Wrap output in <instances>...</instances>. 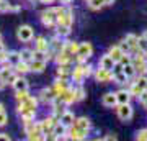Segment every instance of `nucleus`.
<instances>
[{
    "label": "nucleus",
    "instance_id": "f257e3e1",
    "mask_svg": "<svg viewBox=\"0 0 147 141\" xmlns=\"http://www.w3.org/2000/svg\"><path fill=\"white\" fill-rule=\"evenodd\" d=\"M41 23L44 26L53 28L54 25H57V16H56V8H49V10L41 12Z\"/></svg>",
    "mask_w": 147,
    "mask_h": 141
},
{
    "label": "nucleus",
    "instance_id": "f03ea898",
    "mask_svg": "<svg viewBox=\"0 0 147 141\" xmlns=\"http://www.w3.org/2000/svg\"><path fill=\"white\" fill-rule=\"evenodd\" d=\"M92 52H93V48H92L90 43H80L79 51H77V61L79 63H85L92 56Z\"/></svg>",
    "mask_w": 147,
    "mask_h": 141
},
{
    "label": "nucleus",
    "instance_id": "7ed1b4c3",
    "mask_svg": "<svg viewBox=\"0 0 147 141\" xmlns=\"http://www.w3.org/2000/svg\"><path fill=\"white\" fill-rule=\"evenodd\" d=\"M33 36H34V33H33V28L30 25H21L20 28H18V31H16V38L23 43L31 41Z\"/></svg>",
    "mask_w": 147,
    "mask_h": 141
},
{
    "label": "nucleus",
    "instance_id": "20e7f679",
    "mask_svg": "<svg viewBox=\"0 0 147 141\" xmlns=\"http://www.w3.org/2000/svg\"><path fill=\"white\" fill-rule=\"evenodd\" d=\"M118 116L123 121L131 120L132 118V107L129 104H119V107H118Z\"/></svg>",
    "mask_w": 147,
    "mask_h": 141
},
{
    "label": "nucleus",
    "instance_id": "39448f33",
    "mask_svg": "<svg viewBox=\"0 0 147 141\" xmlns=\"http://www.w3.org/2000/svg\"><path fill=\"white\" fill-rule=\"evenodd\" d=\"M113 77H115V72L111 74V71H108V69L100 67L95 71V79L98 82H110V80H113Z\"/></svg>",
    "mask_w": 147,
    "mask_h": 141
},
{
    "label": "nucleus",
    "instance_id": "423d86ee",
    "mask_svg": "<svg viewBox=\"0 0 147 141\" xmlns=\"http://www.w3.org/2000/svg\"><path fill=\"white\" fill-rule=\"evenodd\" d=\"M57 118L56 116H49V118H44V120L41 121V130H42V135H51L53 133V128H54V125L57 123Z\"/></svg>",
    "mask_w": 147,
    "mask_h": 141
},
{
    "label": "nucleus",
    "instance_id": "0eeeda50",
    "mask_svg": "<svg viewBox=\"0 0 147 141\" xmlns=\"http://www.w3.org/2000/svg\"><path fill=\"white\" fill-rule=\"evenodd\" d=\"M18 113L21 115L23 120H34V116H36V110L28 108V107H25V105L20 104V107H18Z\"/></svg>",
    "mask_w": 147,
    "mask_h": 141
},
{
    "label": "nucleus",
    "instance_id": "6e6552de",
    "mask_svg": "<svg viewBox=\"0 0 147 141\" xmlns=\"http://www.w3.org/2000/svg\"><path fill=\"white\" fill-rule=\"evenodd\" d=\"M59 97H61V100H62L65 105L74 104V102H75V89H69V87H67L62 94L59 95Z\"/></svg>",
    "mask_w": 147,
    "mask_h": 141
},
{
    "label": "nucleus",
    "instance_id": "1a4fd4ad",
    "mask_svg": "<svg viewBox=\"0 0 147 141\" xmlns=\"http://www.w3.org/2000/svg\"><path fill=\"white\" fill-rule=\"evenodd\" d=\"M13 71H15V69H13V64H10L8 61H7V64H3L2 69H0V82H5L7 84V79L11 76Z\"/></svg>",
    "mask_w": 147,
    "mask_h": 141
},
{
    "label": "nucleus",
    "instance_id": "9d476101",
    "mask_svg": "<svg viewBox=\"0 0 147 141\" xmlns=\"http://www.w3.org/2000/svg\"><path fill=\"white\" fill-rule=\"evenodd\" d=\"M54 97H56V92H54V89L51 87V89H42L41 92H39V100H41L42 104H47V102H53Z\"/></svg>",
    "mask_w": 147,
    "mask_h": 141
},
{
    "label": "nucleus",
    "instance_id": "9b49d317",
    "mask_svg": "<svg viewBox=\"0 0 147 141\" xmlns=\"http://www.w3.org/2000/svg\"><path fill=\"white\" fill-rule=\"evenodd\" d=\"M59 121H61L64 126H67V128H69V126H74V123H75V116H74L72 112H67V110H65L62 115H61Z\"/></svg>",
    "mask_w": 147,
    "mask_h": 141
},
{
    "label": "nucleus",
    "instance_id": "f8f14e48",
    "mask_svg": "<svg viewBox=\"0 0 147 141\" xmlns=\"http://www.w3.org/2000/svg\"><path fill=\"white\" fill-rule=\"evenodd\" d=\"M46 69V61H39V59H33L30 63V71L36 74H41Z\"/></svg>",
    "mask_w": 147,
    "mask_h": 141
},
{
    "label": "nucleus",
    "instance_id": "ddd939ff",
    "mask_svg": "<svg viewBox=\"0 0 147 141\" xmlns=\"http://www.w3.org/2000/svg\"><path fill=\"white\" fill-rule=\"evenodd\" d=\"M74 126H75V128H79L80 131L88 133V131H90V120H88V118H85V116H80V118H77V120H75Z\"/></svg>",
    "mask_w": 147,
    "mask_h": 141
},
{
    "label": "nucleus",
    "instance_id": "4468645a",
    "mask_svg": "<svg viewBox=\"0 0 147 141\" xmlns=\"http://www.w3.org/2000/svg\"><path fill=\"white\" fill-rule=\"evenodd\" d=\"M101 104L105 105V107H115V105H118L116 94H113V92H108V94H105V95H103V99H101Z\"/></svg>",
    "mask_w": 147,
    "mask_h": 141
},
{
    "label": "nucleus",
    "instance_id": "2eb2a0df",
    "mask_svg": "<svg viewBox=\"0 0 147 141\" xmlns=\"http://www.w3.org/2000/svg\"><path fill=\"white\" fill-rule=\"evenodd\" d=\"M65 130H67V126H64L61 121H57L56 125H54L53 128V135H54V140H59V138H64V135H67L65 133Z\"/></svg>",
    "mask_w": 147,
    "mask_h": 141
},
{
    "label": "nucleus",
    "instance_id": "dca6fc26",
    "mask_svg": "<svg viewBox=\"0 0 147 141\" xmlns=\"http://www.w3.org/2000/svg\"><path fill=\"white\" fill-rule=\"evenodd\" d=\"M115 59L111 58L110 54H105L103 58L100 59V67H103V69H108V71H111L113 69V66H115Z\"/></svg>",
    "mask_w": 147,
    "mask_h": 141
},
{
    "label": "nucleus",
    "instance_id": "f3484780",
    "mask_svg": "<svg viewBox=\"0 0 147 141\" xmlns=\"http://www.w3.org/2000/svg\"><path fill=\"white\" fill-rule=\"evenodd\" d=\"M116 100H118V105L119 104H129V100H131L129 90H118V92H116Z\"/></svg>",
    "mask_w": 147,
    "mask_h": 141
},
{
    "label": "nucleus",
    "instance_id": "a211bd4d",
    "mask_svg": "<svg viewBox=\"0 0 147 141\" xmlns=\"http://www.w3.org/2000/svg\"><path fill=\"white\" fill-rule=\"evenodd\" d=\"M72 79H74V82L82 84V80L85 79V76H84V66H77V67H74Z\"/></svg>",
    "mask_w": 147,
    "mask_h": 141
},
{
    "label": "nucleus",
    "instance_id": "6ab92c4d",
    "mask_svg": "<svg viewBox=\"0 0 147 141\" xmlns=\"http://www.w3.org/2000/svg\"><path fill=\"white\" fill-rule=\"evenodd\" d=\"M124 40H126V43L129 44L131 51H137V49H139V38H137L136 35H131V33H129V35H126Z\"/></svg>",
    "mask_w": 147,
    "mask_h": 141
},
{
    "label": "nucleus",
    "instance_id": "aec40b11",
    "mask_svg": "<svg viewBox=\"0 0 147 141\" xmlns=\"http://www.w3.org/2000/svg\"><path fill=\"white\" fill-rule=\"evenodd\" d=\"M54 92H56V95H61L64 92V90L67 89V82H65V79H59L57 77V80L54 82Z\"/></svg>",
    "mask_w": 147,
    "mask_h": 141
},
{
    "label": "nucleus",
    "instance_id": "412c9836",
    "mask_svg": "<svg viewBox=\"0 0 147 141\" xmlns=\"http://www.w3.org/2000/svg\"><path fill=\"white\" fill-rule=\"evenodd\" d=\"M16 74H26L30 72V63H25V61H18V63L13 66Z\"/></svg>",
    "mask_w": 147,
    "mask_h": 141
},
{
    "label": "nucleus",
    "instance_id": "4be33fe9",
    "mask_svg": "<svg viewBox=\"0 0 147 141\" xmlns=\"http://www.w3.org/2000/svg\"><path fill=\"white\" fill-rule=\"evenodd\" d=\"M13 87H15V90L18 92V90H28V87H30V85H28V80H26V79L18 76V79H16L15 84H13Z\"/></svg>",
    "mask_w": 147,
    "mask_h": 141
},
{
    "label": "nucleus",
    "instance_id": "5701e85b",
    "mask_svg": "<svg viewBox=\"0 0 147 141\" xmlns=\"http://www.w3.org/2000/svg\"><path fill=\"white\" fill-rule=\"evenodd\" d=\"M36 49L38 51H47L49 49V41H46L44 36H38L36 38Z\"/></svg>",
    "mask_w": 147,
    "mask_h": 141
},
{
    "label": "nucleus",
    "instance_id": "b1692460",
    "mask_svg": "<svg viewBox=\"0 0 147 141\" xmlns=\"http://www.w3.org/2000/svg\"><path fill=\"white\" fill-rule=\"evenodd\" d=\"M108 54H110L111 58L115 59V63H118V61L121 59V56H123L124 52L121 51V48H119V46H113V48L110 49V52H108Z\"/></svg>",
    "mask_w": 147,
    "mask_h": 141
},
{
    "label": "nucleus",
    "instance_id": "393cba45",
    "mask_svg": "<svg viewBox=\"0 0 147 141\" xmlns=\"http://www.w3.org/2000/svg\"><path fill=\"white\" fill-rule=\"evenodd\" d=\"M20 58H21V61H25V63H31L33 61V51L31 49H21L20 51Z\"/></svg>",
    "mask_w": 147,
    "mask_h": 141
},
{
    "label": "nucleus",
    "instance_id": "a878e982",
    "mask_svg": "<svg viewBox=\"0 0 147 141\" xmlns=\"http://www.w3.org/2000/svg\"><path fill=\"white\" fill-rule=\"evenodd\" d=\"M56 74H57L59 79H65L67 77V74H69V64H59Z\"/></svg>",
    "mask_w": 147,
    "mask_h": 141
},
{
    "label": "nucleus",
    "instance_id": "bb28decb",
    "mask_svg": "<svg viewBox=\"0 0 147 141\" xmlns=\"http://www.w3.org/2000/svg\"><path fill=\"white\" fill-rule=\"evenodd\" d=\"M127 76L124 72H123V71H116L115 72V77H113V80H115L116 84H126L127 82Z\"/></svg>",
    "mask_w": 147,
    "mask_h": 141
},
{
    "label": "nucleus",
    "instance_id": "cd10ccee",
    "mask_svg": "<svg viewBox=\"0 0 147 141\" xmlns=\"http://www.w3.org/2000/svg\"><path fill=\"white\" fill-rule=\"evenodd\" d=\"M134 84L139 87V90H141V92L147 90V77H146V76H139V77L134 80Z\"/></svg>",
    "mask_w": 147,
    "mask_h": 141
},
{
    "label": "nucleus",
    "instance_id": "c85d7f7f",
    "mask_svg": "<svg viewBox=\"0 0 147 141\" xmlns=\"http://www.w3.org/2000/svg\"><path fill=\"white\" fill-rule=\"evenodd\" d=\"M121 71L126 74L127 77H132V76L136 74V67H134V64H132V63L126 64V66H123V67H121Z\"/></svg>",
    "mask_w": 147,
    "mask_h": 141
},
{
    "label": "nucleus",
    "instance_id": "c756f323",
    "mask_svg": "<svg viewBox=\"0 0 147 141\" xmlns=\"http://www.w3.org/2000/svg\"><path fill=\"white\" fill-rule=\"evenodd\" d=\"M10 64H13L15 66L18 61H21V58H20V51H11V52H8V59H7Z\"/></svg>",
    "mask_w": 147,
    "mask_h": 141
},
{
    "label": "nucleus",
    "instance_id": "7c9ffc66",
    "mask_svg": "<svg viewBox=\"0 0 147 141\" xmlns=\"http://www.w3.org/2000/svg\"><path fill=\"white\" fill-rule=\"evenodd\" d=\"M28 97H30V94H28V90H18L15 95V99L20 102V104H23V102H26Z\"/></svg>",
    "mask_w": 147,
    "mask_h": 141
},
{
    "label": "nucleus",
    "instance_id": "2f4dec72",
    "mask_svg": "<svg viewBox=\"0 0 147 141\" xmlns=\"http://www.w3.org/2000/svg\"><path fill=\"white\" fill-rule=\"evenodd\" d=\"M103 5H105L103 0H88V7L92 8V10H100Z\"/></svg>",
    "mask_w": 147,
    "mask_h": 141
},
{
    "label": "nucleus",
    "instance_id": "473e14b6",
    "mask_svg": "<svg viewBox=\"0 0 147 141\" xmlns=\"http://www.w3.org/2000/svg\"><path fill=\"white\" fill-rule=\"evenodd\" d=\"M84 97H85V90H84V87L79 84V87L75 89V102H80V100H84Z\"/></svg>",
    "mask_w": 147,
    "mask_h": 141
},
{
    "label": "nucleus",
    "instance_id": "72a5a7b5",
    "mask_svg": "<svg viewBox=\"0 0 147 141\" xmlns=\"http://www.w3.org/2000/svg\"><path fill=\"white\" fill-rule=\"evenodd\" d=\"M69 33H70V28H69V26L57 25V35H59V36H67Z\"/></svg>",
    "mask_w": 147,
    "mask_h": 141
},
{
    "label": "nucleus",
    "instance_id": "f704fd0d",
    "mask_svg": "<svg viewBox=\"0 0 147 141\" xmlns=\"http://www.w3.org/2000/svg\"><path fill=\"white\" fill-rule=\"evenodd\" d=\"M11 5L7 2V0H2L0 2V13H5V12H10Z\"/></svg>",
    "mask_w": 147,
    "mask_h": 141
},
{
    "label": "nucleus",
    "instance_id": "c9c22d12",
    "mask_svg": "<svg viewBox=\"0 0 147 141\" xmlns=\"http://www.w3.org/2000/svg\"><path fill=\"white\" fill-rule=\"evenodd\" d=\"M7 123H8V116H7L5 110H3V112H0V126H5Z\"/></svg>",
    "mask_w": 147,
    "mask_h": 141
},
{
    "label": "nucleus",
    "instance_id": "e433bc0d",
    "mask_svg": "<svg viewBox=\"0 0 147 141\" xmlns=\"http://www.w3.org/2000/svg\"><path fill=\"white\" fill-rule=\"evenodd\" d=\"M118 46L121 48V51H123V52H129V51H131V48H129V44L126 43V40H123V41L118 44Z\"/></svg>",
    "mask_w": 147,
    "mask_h": 141
},
{
    "label": "nucleus",
    "instance_id": "4c0bfd02",
    "mask_svg": "<svg viewBox=\"0 0 147 141\" xmlns=\"http://www.w3.org/2000/svg\"><path fill=\"white\" fill-rule=\"evenodd\" d=\"M136 140H144L147 141V130H141L136 133Z\"/></svg>",
    "mask_w": 147,
    "mask_h": 141
},
{
    "label": "nucleus",
    "instance_id": "58836bf2",
    "mask_svg": "<svg viewBox=\"0 0 147 141\" xmlns=\"http://www.w3.org/2000/svg\"><path fill=\"white\" fill-rule=\"evenodd\" d=\"M139 49H142V51H146L147 49V40L144 36L139 38Z\"/></svg>",
    "mask_w": 147,
    "mask_h": 141
},
{
    "label": "nucleus",
    "instance_id": "ea45409f",
    "mask_svg": "<svg viewBox=\"0 0 147 141\" xmlns=\"http://www.w3.org/2000/svg\"><path fill=\"white\" fill-rule=\"evenodd\" d=\"M92 74H93V67H92V66H84V76L85 77H90V76H92Z\"/></svg>",
    "mask_w": 147,
    "mask_h": 141
},
{
    "label": "nucleus",
    "instance_id": "a19ab883",
    "mask_svg": "<svg viewBox=\"0 0 147 141\" xmlns=\"http://www.w3.org/2000/svg\"><path fill=\"white\" fill-rule=\"evenodd\" d=\"M7 59H8V52L3 49V51L0 52V63H7Z\"/></svg>",
    "mask_w": 147,
    "mask_h": 141
},
{
    "label": "nucleus",
    "instance_id": "79ce46f5",
    "mask_svg": "<svg viewBox=\"0 0 147 141\" xmlns=\"http://www.w3.org/2000/svg\"><path fill=\"white\" fill-rule=\"evenodd\" d=\"M0 140H3V141H10V140H11V136H10V135H7V133H0Z\"/></svg>",
    "mask_w": 147,
    "mask_h": 141
},
{
    "label": "nucleus",
    "instance_id": "37998d69",
    "mask_svg": "<svg viewBox=\"0 0 147 141\" xmlns=\"http://www.w3.org/2000/svg\"><path fill=\"white\" fill-rule=\"evenodd\" d=\"M10 12H20V7H18V5H11Z\"/></svg>",
    "mask_w": 147,
    "mask_h": 141
},
{
    "label": "nucleus",
    "instance_id": "c03bdc74",
    "mask_svg": "<svg viewBox=\"0 0 147 141\" xmlns=\"http://www.w3.org/2000/svg\"><path fill=\"white\" fill-rule=\"evenodd\" d=\"M103 3H105V5H113L115 0H103Z\"/></svg>",
    "mask_w": 147,
    "mask_h": 141
},
{
    "label": "nucleus",
    "instance_id": "a18cd8bd",
    "mask_svg": "<svg viewBox=\"0 0 147 141\" xmlns=\"http://www.w3.org/2000/svg\"><path fill=\"white\" fill-rule=\"evenodd\" d=\"M41 2H42V3H53L54 0H41Z\"/></svg>",
    "mask_w": 147,
    "mask_h": 141
},
{
    "label": "nucleus",
    "instance_id": "49530a36",
    "mask_svg": "<svg viewBox=\"0 0 147 141\" xmlns=\"http://www.w3.org/2000/svg\"><path fill=\"white\" fill-rule=\"evenodd\" d=\"M3 49H5V48H3V44H2V41H0V52L3 51Z\"/></svg>",
    "mask_w": 147,
    "mask_h": 141
},
{
    "label": "nucleus",
    "instance_id": "de8ad7c7",
    "mask_svg": "<svg viewBox=\"0 0 147 141\" xmlns=\"http://www.w3.org/2000/svg\"><path fill=\"white\" fill-rule=\"evenodd\" d=\"M61 2H62V3H70L72 0H61Z\"/></svg>",
    "mask_w": 147,
    "mask_h": 141
},
{
    "label": "nucleus",
    "instance_id": "09e8293b",
    "mask_svg": "<svg viewBox=\"0 0 147 141\" xmlns=\"http://www.w3.org/2000/svg\"><path fill=\"white\" fill-rule=\"evenodd\" d=\"M5 110V107H3V104H0V112H3Z\"/></svg>",
    "mask_w": 147,
    "mask_h": 141
},
{
    "label": "nucleus",
    "instance_id": "8fccbe9b",
    "mask_svg": "<svg viewBox=\"0 0 147 141\" xmlns=\"http://www.w3.org/2000/svg\"><path fill=\"white\" fill-rule=\"evenodd\" d=\"M142 104H144V107H146V108H147V99L144 100V102H142Z\"/></svg>",
    "mask_w": 147,
    "mask_h": 141
},
{
    "label": "nucleus",
    "instance_id": "3c124183",
    "mask_svg": "<svg viewBox=\"0 0 147 141\" xmlns=\"http://www.w3.org/2000/svg\"><path fill=\"white\" fill-rule=\"evenodd\" d=\"M142 36H144V38L147 40V31H144V35H142Z\"/></svg>",
    "mask_w": 147,
    "mask_h": 141
},
{
    "label": "nucleus",
    "instance_id": "603ef678",
    "mask_svg": "<svg viewBox=\"0 0 147 141\" xmlns=\"http://www.w3.org/2000/svg\"><path fill=\"white\" fill-rule=\"evenodd\" d=\"M144 56H146V59H147V49H146V51H144Z\"/></svg>",
    "mask_w": 147,
    "mask_h": 141
},
{
    "label": "nucleus",
    "instance_id": "864d4df0",
    "mask_svg": "<svg viewBox=\"0 0 147 141\" xmlns=\"http://www.w3.org/2000/svg\"><path fill=\"white\" fill-rule=\"evenodd\" d=\"M0 41H2V33H0Z\"/></svg>",
    "mask_w": 147,
    "mask_h": 141
}]
</instances>
